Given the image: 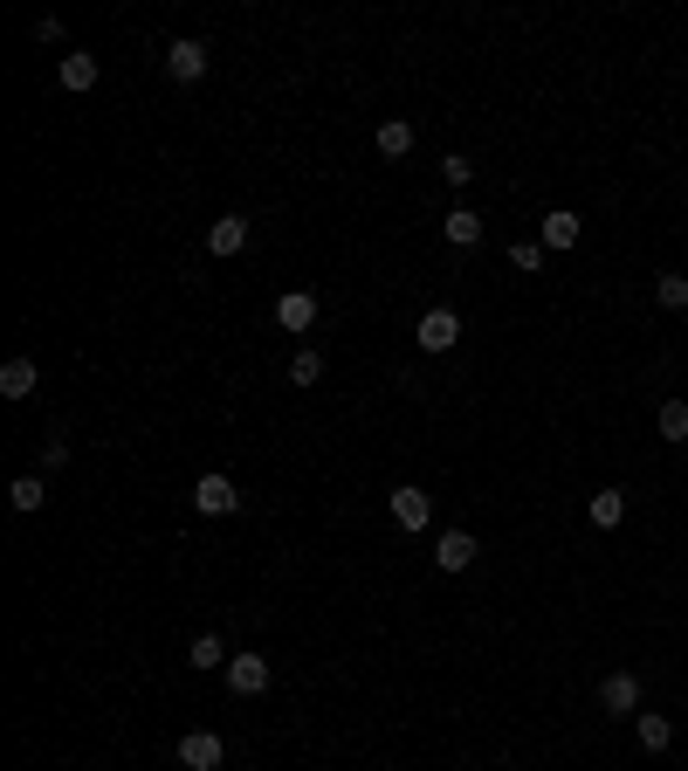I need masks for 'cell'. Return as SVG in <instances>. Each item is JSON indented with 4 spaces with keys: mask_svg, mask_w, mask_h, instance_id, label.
<instances>
[{
    "mask_svg": "<svg viewBox=\"0 0 688 771\" xmlns=\"http://www.w3.org/2000/svg\"><path fill=\"white\" fill-rule=\"evenodd\" d=\"M654 303H661V311H688V276L681 269H661L654 276Z\"/></svg>",
    "mask_w": 688,
    "mask_h": 771,
    "instance_id": "e0dca14e",
    "label": "cell"
},
{
    "mask_svg": "<svg viewBox=\"0 0 688 771\" xmlns=\"http://www.w3.org/2000/svg\"><path fill=\"white\" fill-rule=\"evenodd\" d=\"M193 510H200V517H235V510H241V490H235L227 476H200V482H193Z\"/></svg>",
    "mask_w": 688,
    "mask_h": 771,
    "instance_id": "3957f363",
    "label": "cell"
},
{
    "mask_svg": "<svg viewBox=\"0 0 688 771\" xmlns=\"http://www.w3.org/2000/svg\"><path fill=\"white\" fill-rule=\"evenodd\" d=\"M441 179H448V187H475V159H469V152H448V159H441Z\"/></svg>",
    "mask_w": 688,
    "mask_h": 771,
    "instance_id": "7402d4cb",
    "label": "cell"
},
{
    "mask_svg": "<svg viewBox=\"0 0 688 771\" xmlns=\"http://www.w3.org/2000/svg\"><path fill=\"white\" fill-rule=\"evenodd\" d=\"M427 517H435V496H427L420 482H399L393 490V524L399 530H427Z\"/></svg>",
    "mask_w": 688,
    "mask_h": 771,
    "instance_id": "5b68a950",
    "label": "cell"
},
{
    "mask_svg": "<svg viewBox=\"0 0 688 771\" xmlns=\"http://www.w3.org/2000/svg\"><path fill=\"white\" fill-rule=\"evenodd\" d=\"M633 737H641V751H668L675 724H668V716H654V709H641V716H633Z\"/></svg>",
    "mask_w": 688,
    "mask_h": 771,
    "instance_id": "2e32d148",
    "label": "cell"
},
{
    "mask_svg": "<svg viewBox=\"0 0 688 771\" xmlns=\"http://www.w3.org/2000/svg\"><path fill=\"white\" fill-rule=\"evenodd\" d=\"M620 517H627V490H599L593 496V530H620Z\"/></svg>",
    "mask_w": 688,
    "mask_h": 771,
    "instance_id": "ffe728a7",
    "label": "cell"
},
{
    "mask_svg": "<svg viewBox=\"0 0 688 771\" xmlns=\"http://www.w3.org/2000/svg\"><path fill=\"white\" fill-rule=\"evenodd\" d=\"M544 242H517V248H509V262H517V269H544Z\"/></svg>",
    "mask_w": 688,
    "mask_h": 771,
    "instance_id": "cb8c5ba5",
    "label": "cell"
},
{
    "mask_svg": "<svg viewBox=\"0 0 688 771\" xmlns=\"http://www.w3.org/2000/svg\"><path fill=\"white\" fill-rule=\"evenodd\" d=\"M180 764H187V771H221V764H227V744H221L214 730H187V737H180Z\"/></svg>",
    "mask_w": 688,
    "mask_h": 771,
    "instance_id": "8992f818",
    "label": "cell"
},
{
    "mask_svg": "<svg viewBox=\"0 0 688 771\" xmlns=\"http://www.w3.org/2000/svg\"><path fill=\"white\" fill-rule=\"evenodd\" d=\"M578 235H585V221H578L572 208H551V214H544V227H538V242H544V248H578Z\"/></svg>",
    "mask_w": 688,
    "mask_h": 771,
    "instance_id": "8fae6325",
    "label": "cell"
},
{
    "mask_svg": "<svg viewBox=\"0 0 688 771\" xmlns=\"http://www.w3.org/2000/svg\"><path fill=\"white\" fill-rule=\"evenodd\" d=\"M372 145H379V159H406V152H414V124H406V118H386V124L372 132Z\"/></svg>",
    "mask_w": 688,
    "mask_h": 771,
    "instance_id": "4fadbf2b",
    "label": "cell"
},
{
    "mask_svg": "<svg viewBox=\"0 0 688 771\" xmlns=\"http://www.w3.org/2000/svg\"><path fill=\"white\" fill-rule=\"evenodd\" d=\"M275 324H283V331H311L317 324V297L311 290H290L283 303H275Z\"/></svg>",
    "mask_w": 688,
    "mask_h": 771,
    "instance_id": "7c38bea8",
    "label": "cell"
},
{
    "mask_svg": "<svg viewBox=\"0 0 688 771\" xmlns=\"http://www.w3.org/2000/svg\"><path fill=\"white\" fill-rule=\"evenodd\" d=\"M42 386V366L35 358H8V366H0V400H29Z\"/></svg>",
    "mask_w": 688,
    "mask_h": 771,
    "instance_id": "30bf717a",
    "label": "cell"
},
{
    "mask_svg": "<svg viewBox=\"0 0 688 771\" xmlns=\"http://www.w3.org/2000/svg\"><path fill=\"white\" fill-rule=\"evenodd\" d=\"M56 76H63V90H97V56L90 48H69Z\"/></svg>",
    "mask_w": 688,
    "mask_h": 771,
    "instance_id": "5bb4252c",
    "label": "cell"
},
{
    "mask_svg": "<svg viewBox=\"0 0 688 771\" xmlns=\"http://www.w3.org/2000/svg\"><path fill=\"white\" fill-rule=\"evenodd\" d=\"M475 551H482V545H475L469 530H441V537H435V565H441V572H469Z\"/></svg>",
    "mask_w": 688,
    "mask_h": 771,
    "instance_id": "ba28073f",
    "label": "cell"
},
{
    "mask_svg": "<svg viewBox=\"0 0 688 771\" xmlns=\"http://www.w3.org/2000/svg\"><path fill=\"white\" fill-rule=\"evenodd\" d=\"M69 461V442H42V469H63Z\"/></svg>",
    "mask_w": 688,
    "mask_h": 771,
    "instance_id": "d4e9b609",
    "label": "cell"
},
{
    "mask_svg": "<svg viewBox=\"0 0 688 771\" xmlns=\"http://www.w3.org/2000/svg\"><path fill=\"white\" fill-rule=\"evenodd\" d=\"M241 248H248V221L241 214H221L207 227V255H214V262H227V255H241Z\"/></svg>",
    "mask_w": 688,
    "mask_h": 771,
    "instance_id": "9c48e42d",
    "label": "cell"
},
{
    "mask_svg": "<svg viewBox=\"0 0 688 771\" xmlns=\"http://www.w3.org/2000/svg\"><path fill=\"white\" fill-rule=\"evenodd\" d=\"M187 661L200 668V675H214V668H227L235 655H227V640L221 634H193V648H187Z\"/></svg>",
    "mask_w": 688,
    "mask_h": 771,
    "instance_id": "9a60e30c",
    "label": "cell"
},
{
    "mask_svg": "<svg viewBox=\"0 0 688 771\" xmlns=\"http://www.w3.org/2000/svg\"><path fill=\"white\" fill-rule=\"evenodd\" d=\"M221 675H227V689H235V696H262V689H269V661H262V655H235Z\"/></svg>",
    "mask_w": 688,
    "mask_h": 771,
    "instance_id": "52a82bcc",
    "label": "cell"
},
{
    "mask_svg": "<svg viewBox=\"0 0 688 771\" xmlns=\"http://www.w3.org/2000/svg\"><path fill=\"white\" fill-rule=\"evenodd\" d=\"M414 338H420V351H454L462 345V317H454L448 303H435V311L414 324Z\"/></svg>",
    "mask_w": 688,
    "mask_h": 771,
    "instance_id": "7a4b0ae2",
    "label": "cell"
},
{
    "mask_svg": "<svg viewBox=\"0 0 688 771\" xmlns=\"http://www.w3.org/2000/svg\"><path fill=\"white\" fill-rule=\"evenodd\" d=\"M441 227H448V242H454V248H475V242H482V214H475V208H454Z\"/></svg>",
    "mask_w": 688,
    "mask_h": 771,
    "instance_id": "d6986e66",
    "label": "cell"
},
{
    "mask_svg": "<svg viewBox=\"0 0 688 771\" xmlns=\"http://www.w3.org/2000/svg\"><path fill=\"white\" fill-rule=\"evenodd\" d=\"M290 379H296V386H317V379H324V351H296V358H290Z\"/></svg>",
    "mask_w": 688,
    "mask_h": 771,
    "instance_id": "603a6c76",
    "label": "cell"
},
{
    "mask_svg": "<svg viewBox=\"0 0 688 771\" xmlns=\"http://www.w3.org/2000/svg\"><path fill=\"white\" fill-rule=\"evenodd\" d=\"M166 69H172V83H200V76H207V42L180 35V42L166 48Z\"/></svg>",
    "mask_w": 688,
    "mask_h": 771,
    "instance_id": "277c9868",
    "label": "cell"
},
{
    "mask_svg": "<svg viewBox=\"0 0 688 771\" xmlns=\"http://www.w3.org/2000/svg\"><path fill=\"white\" fill-rule=\"evenodd\" d=\"M654 427H661V442H688V400H668Z\"/></svg>",
    "mask_w": 688,
    "mask_h": 771,
    "instance_id": "44dd1931",
    "label": "cell"
},
{
    "mask_svg": "<svg viewBox=\"0 0 688 771\" xmlns=\"http://www.w3.org/2000/svg\"><path fill=\"white\" fill-rule=\"evenodd\" d=\"M599 709L606 716H641L647 703H641V675H633V668H613V675L599 682Z\"/></svg>",
    "mask_w": 688,
    "mask_h": 771,
    "instance_id": "6da1fadb",
    "label": "cell"
},
{
    "mask_svg": "<svg viewBox=\"0 0 688 771\" xmlns=\"http://www.w3.org/2000/svg\"><path fill=\"white\" fill-rule=\"evenodd\" d=\"M8 503L21 510V517H35V510L48 503V490H42V476H14V482H8Z\"/></svg>",
    "mask_w": 688,
    "mask_h": 771,
    "instance_id": "ac0fdd59",
    "label": "cell"
}]
</instances>
